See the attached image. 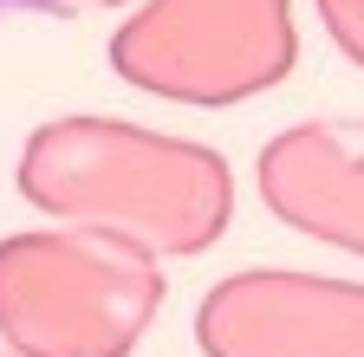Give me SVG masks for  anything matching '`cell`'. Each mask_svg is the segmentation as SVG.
Returning <instances> with one entry per match:
<instances>
[]
</instances>
